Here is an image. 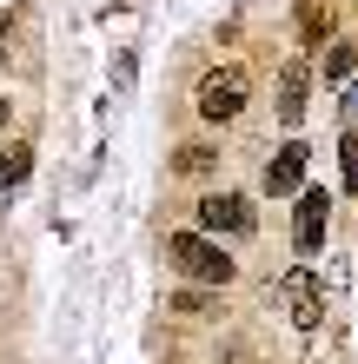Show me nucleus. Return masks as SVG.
Instances as JSON below:
<instances>
[{
    "label": "nucleus",
    "mask_w": 358,
    "mask_h": 364,
    "mask_svg": "<svg viewBox=\"0 0 358 364\" xmlns=\"http://www.w3.org/2000/svg\"><path fill=\"white\" fill-rule=\"evenodd\" d=\"M166 259L193 278V285H233V272H239L213 239H199V232H173V239H166Z\"/></svg>",
    "instance_id": "obj_1"
},
{
    "label": "nucleus",
    "mask_w": 358,
    "mask_h": 364,
    "mask_svg": "<svg viewBox=\"0 0 358 364\" xmlns=\"http://www.w3.org/2000/svg\"><path fill=\"white\" fill-rule=\"evenodd\" d=\"M246 100H252V73L239 67V60H226V67H213V73L199 80V100L193 106H199L206 119H239Z\"/></svg>",
    "instance_id": "obj_2"
},
{
    "label": "nucleus",
    "mask_w": 358,
    "mask_h": 364,
    "mask_svg": "<svg viewBox=\"0 0 358 364\" xmlns=\"http://www.w3.org/2000/svg\"><path fill=\"white\" fill-rule=\"evenodd\" d=\"M252 225H259V212H252L239 192H213V199H199V239H252Z\"/></svg>",
    "instance_id": "obj_3"
},
{
    "label": "nucleus",
    "mask_w": 358,
    "mask_h": 364,
    "mask_svg": "<svg viewBox=\"0 0 358 364\" xmlns=\"http://www.w3.org/2000/svg\"><path fill=\"white\" fill-rule=\"evenodd\" d=\"M279 298H285V311H292V325L299 331H319L325 325V285H319V272H285L279 278Z\"/></svg>",
    "instance_id": "obj_4"
},
{
    "label": "nucleus",
    "mask_w": 358,
    "mask_h": 364,
    "mask_svg": "<svg viewBox=\"0 0 358 364\" xmlns=\"http://www.w3.org/2000/svg\"><path fill=\"white\" fill-rule=\"evenodd\" d=\"M325 192H299V212H292V239H299V252L312 259V252L325 245Z\"/></svg>",
    "instance_id": "obj_5"
},
{
    "label": "nucleus",
    "mask_w": 358,
    "mask_h": 364,
    "mask_svg": "<svg viewBox=\"0 0 358 364\" xmlns=\"http://www.w3.org/2000/svg\"><path fill=\"white\" fill-rule=\"evenodd\" d=\"M305 146L299 139H292V146H279V159H272L265 166V192H272V199H285V192H299V179H305Z\"/></svg>",
    "instance_id": "obj_6"
},
{
    "label": "nucleus",
    "mask_w": 358,
    "mask_h": 364,
    "mask_svg": "<svg viewBox=\"0 0 358 364\" xmlns=\"http://www.w3.org/2000/svg\"><path fill=\"white\" fill-rule=\"evenodd\" d=\"M305 87H312L305 60H285V73H279V119H285V126L305 119Z\"/></svg>",
    "instance_id": "obj_7"
},
{
    "label": "nucleus",
    "mask_w": 358,
    "mask_h": 364,
    "mask_svg": "<svg viewBox=\"0 0 358 364\" xmlns=\"http://www.w3.org/2000/svg\"><path fill=\"white\" fill-rule=\"evenodd\" d=\"M33 173V146L27 139H14V146H0V192H14V186H27Z\"/></svg>",
    "instance_id": "obj_8"
},
{
    "label": "nucleus",
    "mask_w": 358,
    "mask_h": 364,
    "mask_svg": "<svg viewBox=\"0 0 358 364\" xmlns=\"http://www.w3.org/2000/svg\"><path fill=\"white\" fill-rule=\"evenodd\" d=\"M299 33H305V47H319V40H332V7H319V0H305V7H299Z\"/></svg>",
    "instance_id": "obj_9"
},
{
    "label": "nucleus",
    "mask_w": 358,
    "mask_h": 364,
    "mask_svg": "<svg viewBox=\"0 0 358 364\" xmlns=\"http://www.w3.org/2000/svg\"><path fill=\"white\" fill-rule=\"evenodd\" d=\"M358 67V40H332V53H325V80H352Z\"/></svg>",
    "instance_id": "obj_10"
},
{
    "label": "nucleus",
    "mask_w": 358,
    "mask_h": 364,
    "mask_svg": "<svg viewBox=\"0 0 358 364\" xmlns=\"http://www.w3.org/2000/svg\"><path fill=\"white\" fill-rule=\"evenodd\" d=\"M173 173H186V179H199V173H213V146H179V159H173Z\"/></svg>",
    "instance_id": "obj_11"
},
{
    "label": "nucleus",
    "mask_w": 358,
    "mask_h": 364,
    "mask_svg": "<svg viewBox=\"0 0 358 364\" xmlns=\"http://www.w3.org/2000/svg\"><path fill=\"white\" fill-rule=\"evenodd\" d=\"M339 166H345V192H358V133H345V146H339Z\"/></svg>",
    "instance_id": "obj_12"
},
{
    "label": "nucleus",
    "mask_w": 358,
    "mask_h": 364,
    "mask_svg": "<svg viewBox=\"0 0 358 364\" xmlns=\"http://www.w3.org/2000/svg\"><path fill=\"white\" fill-rule=\"evenodd\" d=\"M173 311H186V318H206V311H213V298H206V291H179V298H173Z\"/></svg>",
    "instance_id": "obj_13"
},
{
    "label": "nucleus",
    "mask_w": 358,
    "mask_h": 364,
    "mask_svg": "<svg viewBox=\"0 0 358 364\" xmlns=\"http://www.w3.org/2000/svg\"><path fill=\"white\" fill-rule=\"evenodd\" d=\"M345 119H352V133H358V87H352V100H345Z\"/></svg>",
    "instance_id": "obj_14"
},
{
    "label": "nucleus",
    "mask_w": 358,
    "mask_h": 364,
    "mask_svg": "<svg viewBox=\"0 0 358 364\" xmlns=\"http://www.w3.org/2000/svg\"><path fill=\"white\" fill-rule=\"evenodd\" d=\"M0 119H7V100H0Z\"/></svg>",
    "instance_id": "obj_15"
}]
</instances>
